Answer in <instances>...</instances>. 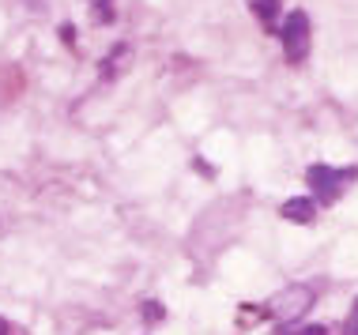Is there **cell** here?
<instances>
[{"mask_svg":"<svg viewBox=\"0 0 358 335\" xmlns=\"http://www.w3.org/2000/svg\"><path fill=\"white\" fill-rule=\"evenodd\" d=\"M355 177H358L355 170H336V166H309L306 170V181H309V188H313V196L321 200V204H336Z\"/></svg>","mask_w":358,"mask_h":335,"instance_id":"7a4b0ae2","label":"cell"},{"mask_svg":"<svg viewBox=\"0 0 358 335\" xmlns=\"http://www.w3.org/2000/svg\"><path fill=\"white\" fill-rule=\"evenodd\" d=\"M91 4H94V12L102 8V23H106V19H110V12H106V8H110V0H91Z\"/></svg>","mask_w":358,"mask_h":335,"instance_id":"ba28073f","label":"cell"},{"mask_svg":"<svg viewBox=\"0 0 358 335\" xmlns=\"http://www.w3.org/2000/svg\"><path fill=\"white\" fill-rule=\"evenodd\" d=\"M343 335H358V302H355L351 317H347V328H343Z\"/></svg>","mask_w":358,"mask_h":335,"instance_id":"8992f818","label":"cell"},{"mask_svg":"<svg viewBox=\"0 0 358 335\" xmlns=\"http://www.w3.org/2000/svg\"><path fill=\"white\" fill-rule=\"evenodd\" d=\"M143 317H148V320H162V305L148 302V305H143Z\"/></svg>","mask_w":358,"mask_h":335,"instance_id":"52a82bcc","label":"cell"},{"mask_svg":"<svg viewBox=\"0 0 358 335\" xmlns=\"http://www.w3.org/2000/svg\"><path fill=\"white\" fill-rule=\"evenodd\" d=\"M0 335H15V328H12L8 320H0Z\"/></svg>","mask_w":358,"mask_h":335,"instance_id":"9c48e42d","label":"cell"},{"mask_svg":"<svg viewBox=\"0 0 358 335\" xmlns=\"http://www.w3.org/2000/svg\"><path fill=\"white\" fill-rule=\"evenodd\" d=\"M313 302H317V290L309 283H290V286H283V290L275 294L272 302H268V313H272L279 324H294V320L306 317Z\"/></svg>","mask_w":358,"mask_h":335,"instance_id":"6da1fadb","label":"cell"},{"mask_svg":"<svg viewBox=\"0 0 358 335\" xmlns=\"http://www.w3.org/2000/svg\"><path fill=\"white\" fill-rule=\"evenodd\" d=\"M249 8H253V15L268 27V31H272L275 19H279V0H249Z\"/></svg>","mask_w":358,"mask_h":335,"instance_id":"5b68a950","label":"cell"},{"mask_svg":"<svg viewBox=\"0 0 358 335\" xmlns=\"http://www.w3.org/2000/svg\"><path fill=\"white\" fill-rule=\"evenodd\" d=\"M279 42H283V53H287L290 64H302L306 57H309V15L306 12H290L283 19Z\"/></svg>","mask_w":358,"mask_h":335,"instance_id":"3957f363","label":"cell"},{"mask_svg":"<svg viewBox=\"0 0 358 335\" xmlns=\"http://www.w3.org/2000/svg\"><path fill=\"white\" fill-rule=\"evenodd\" d=\"M287 218V223H298V226H309L317 218V200H309V196H294V200H287L283 204V211H279Z\"/></svg>","mask_w":358,"mask_h":335,"instance_id":"277c9868","label":"cell"}]
</instances>
